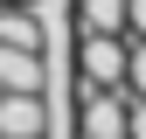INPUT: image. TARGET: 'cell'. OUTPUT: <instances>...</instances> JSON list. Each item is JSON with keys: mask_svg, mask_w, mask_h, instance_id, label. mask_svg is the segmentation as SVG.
Segmentation results:
<instances>
[{"mask_svg": "<svg viewBox=\"0 0 146 139\" xmlns=\"http://www.w3.org/2000/svg\"><path fill=\"white\" fill-rule=\"evenodd\" d=\"M132 49H146L139 35H90L77 42V83H132Z\"/></svg>", "mask_w": 146, "mask_h": 139, "instance_id": "obj_1", "label": "cell"}, {"mask_svg": "<svg viewBox=\"0 0 146 139\" xmlns=\"http://www.w3.org/2000/svg\"><path fill=\"white\" fill-rule=\"evenodd\" d=\"M42 132H49L42 91H0V139H42Z\"/></svg>", "mask_w": 146, "mask_h": 139, "instance_id": "obj_2", "label": "cell"}, {"mask_svg": "<svg viewBox=\"0 0 146 139\" xmlns=\"http://www.w3.org/2000/svg\"><path fill=\"white\" fill-rule=\"evenodd\" d=\"M77 28H90V35H132V0H77Z\"/></svg>", "mask_w": 146, "mask_h": 139, "instance_id": "obj_3", "label": "cell"}, {"mask_svg": "<svg viewBox=\"0 0 146 139\" xmlns=\"http://www.w3.org/2000/svg\"><path fill=\"white\" fill-rule=\"evenodd\" d=\"M0 42H14V49H42V42H49L28 0H14V7H0Z\"/></svg>", "mask_w": 146, "mask_h": 139, "instance_id": "obj_4", "label": "cell"}]
</instances>
